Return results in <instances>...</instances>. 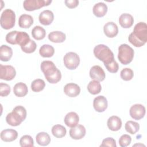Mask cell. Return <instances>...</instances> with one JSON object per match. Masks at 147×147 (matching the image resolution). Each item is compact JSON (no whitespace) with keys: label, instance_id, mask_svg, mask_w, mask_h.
I'll list each match as a JSON object with an SVG mask.
<instances>
[{"label":"cell","instance_id":"6da1fadb","mask_svg":"<svg viewBox=\"0 0 147 147\" xmlns=\"http://www.w3.org/2000/svg\"><path fill=\"white\" fill-rule=\"evenodd\" d=\"M129 41L136 47H141L147 41V25L145 22H140L137 24L133 32L128 37Z\"/></svg>","mask_w":147,"mask_h":147},{"label":"cell","instance_id":"7a4b0ae2","mask_svg":"<svg viewBox=\"0 0 147 147\" xmlns=\"http://www.w3.org/2000/svg\"><path fill=\"white\" fill-rule=\"evenodd\" d=\"M40 68L45 79L52 84L56 83L61 78V74L59 69L56 68L55 64L49 60L43 61L40 65Z\"/></svg>","mask_w":147,"mask_h":147},{"label":"cell","instance_id":"3957f363","mask_svg":"<svg viewBox=\"0 0 147 147\" xmlns=\"http://www.w3.org/2000/svg\"><path fill=\"white\" fill-rule=\"evenodd\" d=\"M26 117V110L22 106L15 107L12 112L7 114L6 117V122L12 126H17L21 124Z\"/></svg>","mask_w":147,"mask_h":147},{"label":"cell","instance_id":"277c9868","mask_svg":"<svg viewBox=\"0 0 147 147\" xmlns=\"http://www.w3.org/2000/svg\"><path fill=\"white\" fill-rule=\"evenodd\" d=\"M95 56L103 61L104 64H107L114 59V54L111 49L106 45L99 44L94 48Z\"/></svg>","mask_w":147,"mask_h":147},{"label":"cell","instance_id":"5b68a950","mask_svg":"<svg viewBox=\"0 0 147 147\" xmlns=\"http://www.w3.org/2000/svg\"><path fill=\"white\" fill-rule=\"evenodd\" d=\"M134 54V52L133 48L126 44H122L118 47V58L122 64L127 65L131 63Z\"/></svg>","mask_w":147,"mask_h":147},{"label":"cell","instance_id":"8992f818","mask_svg":"<svg viewBox=\"0 0 147 147\" xmlns=\"http://www.w3.org/2000/svg\"><path fill=\"white\" fill-rule=\"evenodd\" d=\"M16 14L11 9H7L3 11L0 18V24L1 27L4 29H10L12 28L15 24Z\"/></svg>","mask_w":147,"mask_h":147},{"label":"cell","instance_id":"52a82bcc","mask_svg":"<svg viewBox=\"0 0 147 147\" xmlns=\"http://www.w3.org/2000/svg\"><path fill=\"white\" fill-rule=\"evenodd\" d=\"M64 65L69 69H76L80 63V58L78 55L75 52L67 53L63 58Z\"/></svg>","mask_w":147,"mask_h":147},{"label":"cell","instance_id":"ba28073f","mask_svg":"<svg viewBox=\"0 0 147 147\" xmlns=\"http://www.w3.org/2000/svg\"><path fill=\"white\" fill-rule=\"evenodd\" d=\"M51 0H25L24 1V8L27 11H33L49 5Z\"/></svg>","mask_w":147,"mask_h":147},{"label":"cell","instance_id":"9c48e42d","mask_svg":"<svg viewBox=\"0 0 147 147\" xmlns=\"http://www.w3.org/2000/svg\"><path fill=\"white\" fill-rule=\"evenodd\" d=\"M16 75L15 68L10 65L0 64V79L7 81L13 79Z\"/></svg>","mask_w":147,"mask_h":147},{"label":"cell","instance_id":"30bf717a","mask_svg":"<svg viewBox=\"0 0 147 147\" xmlns=\"http://www.w3.org/2000/svg\"><path fill=\"white\" fill-rule=\"evenodd\" d=\"M130 115L132 118L136 120H140L145 114V108L141 104H135L130 109Z\"/></svg>","mask_w":147,"mask_h":147},{"label":"cell","instance_id":"8fae6325","mask_svg":"<svg viewBox=\"0 0 147 147\" xmlns=\"http://www.w3.org/2000/svg\"><path fill=\"white\" fill-rule=\"evenodd\" d=\"M90 76L91 79L101 82L105 79V73L102 68L99 65L92 67L90 71Z\"/></svg>","mask_w":147,"mask_h":147},{"label":"cell","instance_id":"7c38bea8","mask_svg":"<svg viewBox=\"0 0 147 147\" xmlns=\"http://www.w3.org/2000/svg\"><path fill=\"white\" fill-rule=\"evenodd\" d=\"M107 99L102 95L98 96L94 99L93 107L98 112H103L107 109Z\"/></svg>","mask_w":147,"mask_h":147},{"label":"cell","instance_id":"4fadbf2b","mask_svg":"<svg viewBox=\"0 0 147 147\" xmlns=\"http://www.w3.org/2000/svg\"><path fill=\"white\" fill-rule=\"evenodd\" d=\"M86 128L82 125H77L69 130V136L74 140H80L86 135Z\"/></svg>","mask_w":147,"mask_h":147},{"label":"cell","instance_id":"5bb4252c","mask_svg":"<svg viewBox=\"0 0 147 147\" xmlns=\"http://www.w3.org/2000/svg\"><path fill=\"white\" fill-rule=\"evenodd\" d=\"M64 92L69 97H75L80 94V88L75 83H69L64 86Z\"/></svg>","mask_w":147,"mask_h":147},{"label":"cell","instance_id":"9a60e30c","mask_svg":"<svg viewBox=\"0 0 147 147\" xmlns=\"http://www.w3.org/2000/svg\"><path fill=\"white\" fill-rule=\"evenodd\" d=\"M103 31L107 37L113 38L117 35L118 33V28L114 22H108L104 25Z\"/></svg>","mask_w":147,"mask_h":147},{"label":"cell","instance_id":"2e32d148","mask_svg":"<svg viewBox=\"0 0 147 147\" xmlns=\"http://www.w3.org/2000/svg\"><path fill=\"white\" fill-rule=\"evenodd\" d=\"M18 133L16 130L7 129L2 130L1 133V138L5 142H11L17 139Z\"/></svg>","mask_w":147,"mask_h":147},{"label":"cell","instance_id":"e0dca14e","mask_svg":"<svg viewBox=\"0 0 147 147\" xmlns=\"http://www.w3.org/2000/svg\"><path fill=\"white\" fill-rule=\"evenodd\" d=\"M38 19L41 24L44 25H49L53 21L54 15L52 11L49 10H45L40 14Z\"/></svg>","mask_w":147,"mask_h":147},{"label":"cell","instance_id":"ac0fdd59","mask_svg":"<svg viewBox=\"0 0 147 147\" xmlns=\"http://www.w3.org/2000/svg\"><path fill=\"white\" fill-rule=\"evenodd\" d=\"M65 124L70 127L76 126L79 121V117L75 112H69L67 114L64 119Z\"/></svg>","mask_w":147,"mask_h":147},{"label":"cell","instance_id":"d6986e66","mask_svg":"<svg viewBox=\"0 0 147 147\" xmlns=\"http://www.w3.org/2000/svg\"><path fill=\"white\" fill-rule=\"evenodd\" d=\"M107 124L110 130L112 131H118L121 128L122 121L119 117L113 115L108 119Z\"/></svg>","mask_w":147,"mask_h":147},{"label":"cell","instance_id":"ffe728a7","mask_svg":"<svg viewBox=\"0 0 147 147\" xmlns=\"http://www.w3.org/2000/svg\"><path fill=\"white\" fill-rule=\"evenodd\" d=\"M134 22L133 16L129 13H123L119 18V23L123 28H130Z\"/></svg>","mask_w":147,"mask_h":147},{"label":"cell","instance_id":"44dd1931","mask_svg":"<svg viewBox=\"0 0 147 147\" xmlns=\"http://www.w3.org/2000/svg\"><path fill=\"white\" fill-rule=\"evenodd\" d=\"M92 11L94 14L98 17H103L107 11V6L103 2H98L93 6Z\"/></svg>","mask_w":147,"mask_h":147},{"label":"cell","instance_id":"7402d4cb","mask_svg":"<svg viewBox=\"0 0 147 147\" xmlns=\"http://www.w3.org/2000/svg\"><path fill=\"white\" fill-rule=\"evenodd\" d=\"M13 55L12 49L6 45H2L0 48V59L3 61H9Z\"/></svg>","mask_w":147,"mask_h":147},{"label":"cell","instance_id":"603a6c76","mask_svg":"<svg viewBox=\"0 0 147 147\" xmlns=\"http://www.w3.org/2000/svg\"><path fill=\"white\" fill-rule=\"evenodd\" d=\"M13 92L18 97L25 96L28 92L27 86L22 82L17 83L13 87Z\"/></svg>","mask_w":147,"mask_h":147},{"label":"cell","instance_id":"cb8c5ba5","mask_svg":"<svg viewBox=\"0 0 147 147\" xmlns=\"http://www.w3.org/2000/svg\"><path fill=\"white\" fill-rule=\"evenodd\" d=\"M49 40L56 43L63 42L65 40L66 36L65 34L60 31H53L51 32L48 34Z\"/></svg>","mask_w":147,"mask_h":147},{"label":"cell","instance_id":"d4e9b609","mask_svg":"<svg viewBox=\"0 0 147 147\" xmlns=\"http://www.w3.org/2000/svg\"><path fill=\"white\" fill-rule=\"evenodd\" d=\"M33 23V18L30 15L23 14L18 19V25L22 28H29Z\"/></svg>","mask_w":147,"mask_h":147},{"label":"cell","instance_id":"484cf974","mask_svg":"<svg viewBox=\"0 0 147 147\" xmlns=\"http://www.w3.org/2000/svg\"><path fill=\"white\" fill-rule=\"evenodd\" d=\"M37 143L41 146H47L51 142L49 135L45 132L38 133L36 136Z\"/></svg>","mask_w":147,"mask_h":147},{"label":"cell","instance_id":"4316f807","mask_svg":"<svg viewBox=\"0 0 147 147\" xmlns=\"http://www.w3.org/2000/svg\"><path fill=\"white\" fill-rule=\"evenodd\" d=\"M55 52L54 48L49 44H44L42 45L39 50V53L42 57H51Z\"/></svg>","mask_w":147,"mask_h":147},{"label":"cell","instance_id":"83f0119b","mask_svg":"<svg viewBox=\"0 0 147 147\" xmlns=\"http://www.w3.org/2000/svg\"><path fill=\"white\" fill-rule=\"evenodd\" d=\"M30 40V39L29 34L25 32L20 31L17 32V34L16 39V44H18L21 47H22L26 45Z\"/></svg>","mask_w":147,"mask_h":147},{"label":"cell","instance_id":"f1b7e54d","mask_svg":"<svg viewBox=\"0 0 147 147\" xmlns=\"http://www.w3.org/2000/svg\"><path fill=\"white\" fill-rule=\"evenodd\" d=\"M87 90L88 92L92 95L98 94L102 90L101 84L97 80H92L87 85Z\"/></svg>","mask_w":147,"mask_h":147},{"label":"cell","instance_id":"f546056e","mask_svg":"<svg viewBox=\"0 0 147 147\" xmlns=\"http://www.w3.org/2000/svg\"><path fill=\"white\" fill-rule=\"evenodd\" d=\"M32 34L34 39L40 40L45 37L46 32L42 27L40 26H36L32 30Z\"/></svg>","mask_w":147,"mask_h":147},{"label":"cell","instance_id":"4dcf8cb0","mask_svg":"<svg viewBox=\"0 0 147 147\" xmlns=\"http://www.w3.org/2000/svg\"><path fill=\"white\" fill-rule=\"evenodd\" d=\"M67 130L64 126L61 125H55L52 128V133L56 138H62L66 134Z\"/></svg>","mask_w":147,"mask_h":147},{"label":"cell","instance_id":"1f68e13d","mask_svg":"<svg viewBox=\"0 0 147 147\" xmlns=\"http://www.w3.org/2000/svg\"><path fill=\"white\" fill-rule=\"evenodd\" d=\"M125 128L127 132L130 134H134L136 133L140 129V125L134 121H128L126 122L125 125Z\"/></svg>","mask_w":147,"mask_h":147},{"label":"cell","instance_id":"d6a6232c","mask_svg":"<svg viewBox=\"0 0 147 147\" xmlns=\"http://www.w3.org/2000/svg\"><path fill=\"white\" fill-rule=\"evenodd\" d=\"M45 86V82L41 79H37L33 80L31 84V88L34 92H40L42 91Z\"/></svg>","mask_w":147,"mask_h":147},{"label":"cell","instance_id":"836d02e7","mask_svg":"<svg viewBox=\"0 0 147 147\" xmlns=\"http://www.w3.org/2000/svg\"><path fill=\"white\" fill-rule=\"evenodd\" d=\"M20 146L22 147L25 146H33L34 142L32 137L29 135H24L20 138Z\"/></svg>","mask_w":147,"mask_h":147},{"label":"cell","instance_id":"e575fe53","mask_svg":"<svg viewBox=\"0 0 147 147\" xmlns=\"http://www.w3.org/2000/svg\"><path fill=\"white\" fill-rule=\"evenodd\" d=\"M36 47L35 41L30 39L26 45L21 47V48L23 52L27 53H31L34 52L36 49Z\"/></svg>","mask_w":147,"mask_h":147},{"label":"cell","instance_id":"d590c367","mask_svg":"<svg viewBox=\"0 0 147 147\" xmlns=\"http://www.w3.org/2000/svg\"><path fill=\"white\" fill-rule=\"evenodd\" d=\"M121 78L125 81L130 80L134 76L133 71L129 68H125L121 71Z\"/></svg>","mask_w":147,"mask_h":147},{"label":"cell","instance_id":"8d00e7d4","mask_svg":"<svg viewBox=\"0 0 147 147\" xmlns=\"http://www.w3.org/2000/svg\"><path fill=\"white\" fill-rule=\"evenodd\" d=\"M108 71L111 73H116L118 71L119 65L117 62L114 59L110 63L104 64Z\"/></svg>","mask_w":147,"mask_h":147},{"label":"cell","instance_id":"74e56055","mask_svg":"<svg viewBox=\"0 0 147 147\" xmlns=\"http://www.w3.org/2000/svg\"><path fill=\"white\" fill-rule=\"evenodd\" d=\"M131 141V138L128 134H123L119 140V144L121 147H126L129 145Z\"/></svg>","mask_w":147,"mask_h":147},{"label":"cell","instance_id":"f35d334b","mask_svg":"<svg viewBox=\"0 0 147 147\" xmlns=\"http://www.w3.org/2000/svg\"><path fill=\"white\" fill-rule=\"evenodd\" d=\"M17 32L18 31L14 30L8 33L6 36V41L10 44L16 45V39Z\"/></svg>","mask_w":147,"mask_h":147},{"label":"cell","instance_id":"ab89813d","mask_svg":"<svg viewBox=\"0 0 147 147\" xmlns=\"http://www.w3.org/2000/svg\"><path fill=\"white\" fill-rule=\"evenodd\" d=\"M10 92V87L6 83H0V95L1 96H6Z\"/></svg>","mask_w":147,"mask_h":147},{"label":"cell","instance_id":"60d3db41","mask_svg":"<svg viewBox=\"0 0 147 147\" xmlns=\"http://www.w3.org/2000/svg\"><path fill=\"white\" fill-rule=\"evenodd\" d=\"M100 146H110V147H116L115 141L113 138L107 137L105 138L102 141V144Z\"/></svg>","mask_w":147,"mask_h":147},{"label":"cell","instance_id":"b9f144b4","mask_svg":"<svg viewBox=\"0 0 147 147\" xmlns=\"http://www.w3.org/2000/svg\"><path fill=\"white\" fill-rule=\"evenodd\" d=\"M65 4L68 7H69L70 9L75 8L78 5L79 1H78V0H65Z\"/></svg>","mask_w":147,"mask_h":147}]
</instances>
